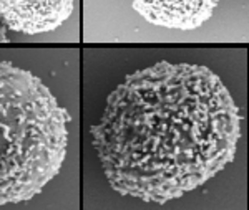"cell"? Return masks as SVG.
Here are the masks:
<instances>
[{"mask_svg": "<svg viewBox=\"0 0 249 210\" xmlns=\"http://www.w3.org/2000/svg\"><path fill=\"white\" fill-rule=\"evenodd\" d=\"M91 137L113 191L166 204L232 162L241 116L210 68L160 62L108 96Z\"/></svg>", "mask_w": 249, "mask_h": 210, "instance_id": "1", "label": "cell"}, {"mask_svg": "<svg viewBox=\"0 0 249 210\" xmlns=\"http://www.w3.org/2000/svg\"><path fill=\"white\" fill-rule=\"evenodd\" d=\"M67 123L42 80L0 60V205L30 200L57 176Z\"/></svg>", "mask_w": 249, "mask_h": 210, "instance_id": "2", "label": "cell"}, {"mask_svg": "<svg viewBox=\"0 0 249 210\" xmlns=\"http://www.w3.org/2000/svg\"><path fill=\"white\" fill-rule=\"evenodd\" d=\"M73 5L75 0H0V20L20 33H45L62 25Z\"/></svg>", "mask_w": 249, "mask_h": 210, "instance_id": "3", "label": "cell"}, {"mask_svg": "<svg viewBox=\"0 0 249 210\" xmlns=\"http://www.w3.org/2000/svg\"><path fill=\"white\" fill-rule=\"evenodd\" d=\"M131 5L153 25L195 30L211 18L218 0H131Z\"/></svg>", "mask_w": 249, "mask_h": 210, "instance_id": "4", "label": "cell"}, {"mask_svg": "<svg viewBox=\"0 0 249 210\" xmlns=\"http://www.w3.org/2000/svg\"><path fill=\"white\" fill-rule=\"evenodd\" d=\"M0 42H7V32L0 27Z\"/></svg>", "mask_w": 249, "mask_h": 210, "instance_id": "5", "label": "cell"}]
</instances>
